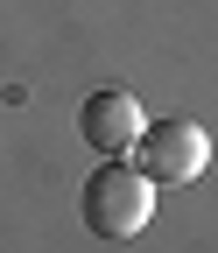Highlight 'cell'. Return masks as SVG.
Listing matches in <instances>:
<instances>
[{
	"label": "cell",
	"mask_w": 218,
	"mask_h": 253,
	"mask_svg": "<svg viewBox=\"0 0 218 253\" xmlns=\"http://www.w3.org/2000/svg\"><path fill=\"white\" fill-rule=\"evenodd\" d=\"M204 162H211V134L197 120H162L134 141V169L148 183H197Z\"/></svg>",
	"instance_id": "2"
},
{
	"label": "cell",
	"mask_w": 218,
	"mask_h": 253,
	"mask_svg": "<svg viewBox=\"0 0 218 253\" xmlns=\"http://www.w3.org/2000/svg\"><path fill=\"white\" fill-rule=\"evenodd\" d=\"M78 134H85V148H91V155H134V141L148 134L141 99H134V91H120V84L91 91L85 113H78Z\"/></svg>",
	"instance_id": "3"
},
{
	"label": "cell",
	"mask_w": 218,
	"mask_h": 253,
	"mask_svg": "<svg viewBox=\"0 0 218 253\" xmlns=\"http://www.w3.org/2000/svg\"><path fill=\"white\" fill-rule=\"evenodd\" d=\"M148 218H155V183L141 169H127V162L91 169V183H85V225L99 239H134Z\"/></svg>",
	"instance_id": "1"
}]
</instances>
